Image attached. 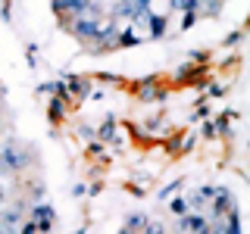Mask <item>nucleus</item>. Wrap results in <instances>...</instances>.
I'll list each match as a JSON object with an SVG mask.
<instances>
[{"label": "nucleus", "instance_id": "1", "mask_svg": "<svg viewBox=\"0 0 250 234\" xmlns=\"http://www.w3.org/2000/svg\"><path fill=\"white\" fill-rule=\"evenodd\" d=\"M69 25H72V35L78 38V41L94 44V41H97V35H100V25H104V22L88 19V16H78V19H72Z\"/></svg>", "mask_w": 250, "mask_h": 234}, {"label": "nucleus", "instance_id": "2", "mask_svg": "<svg viewBox=\"0 0 250 234\" xmlns=\"http://www.w3.org/2000/svg\"><path fill=\"white\" fill-rule=\"evenodd\" d=\"M0 166L6 172H22L28 166V156H25V150H19V144H6L0 150Z\"/></svg>", "mask_w": 250, "mask_h": 234}, {"label": "nucleus", "instance_id": "3", "mask_svg": "<svg viewBox=\"0 0 250 234\" xmlns=\"http://www.w3.org/2000/svg\"><path fill=\"white\" fill-rule=\"evenodd\" d=\"M91 0H53V13L57 16H72V19H78V16L84 13V6H88Z\"/></svg>", "mask_w": 250, "mask_h": 234}, {"label": "nucleus", "instance_id": "4", "mask_svg": "<svg viewBox=\"0 0 250 234\" xmlns=\"http://www.w3.org/2000/svg\"><path fill=\"white\" fill-rule=\"evenodd\" d=\"M234 206H238V203H234V197H231L229 187H222V191L213 194V215H216V218H222L225 213H231Z\"/></svg>", "mask_w": 250, "mask_h": 234}, {"label": "nucleus", "instance_id": "5", "mask_svg": "<svg viewBox=\"0 0 250 234\" xmlns=\"http://www.w3.org/2000/svg\"><path fill=\"white\" fill-rule=\"evenodd\" d=\"M135 94H138V100H144V103H150V100H163V91L156 88V78L153 75L144 78V81H138Z\"/></svg>", "mask_w": 250, "mask_h": 234}, {"label": "nucleus", "instance_id": "6", "mask_svg": "<svg viewBox=\"0 0 250 234\" xmlns=\"http://www.w3.org/2000/svg\"><path fill=\"white\" fill-rule=\"evenodd\" d=\"M182 231H194V234H209V222L203 215H182Z\"/></svg>", "mask_w": 250, "mask_h": 234}, {"label": "nucleus", "instance_id": "7", "mask_svg": "<svg viewBox=\"0 0 250 234\" xmlns=\"http://www.w3.org/2000/svg\"><path fill=\"white\" fill-rule=\"evenodd\" d=\"M62 88H66V97H69V94H75V97H84V94L91 91V81H88V78H82V75H72L69 81H62Z\"/></svg>", "mask_w": 250, "mask_h": 234}, {"label": "nucleus", "instance_id": "8", "mask_svg": "<svg viewBox=\"0 0 250 234\" xmlns=\"http://www.w3.org/2000/svg\"><path fill=\"white\" fill-rule=\"evenodd\" d=\"M31 222H53V206L50 203H38L31 209Z\"/></svg>", "mask_w": 250, "mask_h": 234}, {"label": "nucleus", "instance_id": "9", "mask_svg": "<svg viewBox=\"0 0 250 234\" xmlns=\"http://www.w3.org/2000/svg\"><path fill=\"white\" fill-rule=\"evenodd\" d=\"M147 28H150V38H163V35H166V19L150 13V19H147Z\"/></svg>", "mask_w": 250, "mask_h": 234}, {"label": "nucleus", "instance_id": "10", "mask_svg": "<svg viewBox=\"0 0 250 234\" xmlns=\"http://www.w3.org/2000/svg\"><path fill=\"white\" fill-rule=\"evenodd\" d=\"M62 113H66V97H60V94H57V97L50 100V122H60Z\"/></svg>", "mask_w": 250, "mask_h": 234}, {"label": "nucleus", "instance_id": "11", "mask_svg": "<svg viewBox=\"0 0 250 234\" xmlns=\"http://www.w3.org/2000/svg\"><path fill=\"white\" fill-rule=\"evenodd\" d=\"M144 38L138 35L135 28H125V31H119V47H135V44H141Z\"/></svg>", "mask_w": 250, "mask_h": 234}, {"label": "nucleus", "instance_id": "12", "mask_svg": "<svg viewBox=\"0 0 250 234\" xmlns=\"http://www.w3.org/2000/svg\"><path fill=\"white\" fill-rule=\"evenodd\" d=\"M113 16L116 19H119V16L122 19H131V16H135V3H131V0H119V3L113 6Z\"/></svg>", "mask_w": 250, "mask_h": 234}, {"label": "nucleus", "instance_id": "13", "mask_svg": "<svg viewBox=\"0 0 250 234\" xmlns=\"http://www.w3.org/2000/svg\"><path fill=\"white\" fill-rule=\"evenodd\" d=\"M94 137H100V140H113V137H116V122H113V119H106L97 131H94Z\"/></svg>", "mask_w": 250, "mask_h": 234}, {"label": "nucleus", "instance_id": "14", "mask_svg": "<svg viewBox=\"0 0 250 234\" xmlns=\"http://www.w3.org/2000/svg\"><path fill=\"white\" fill-rule=\"evenodd\" d=\"M172 10H185V13H197L200 10V0H169Z\"/></svg>", "mask_w": 250, "mask_h": 234}, {"label": "nucleus", "instance_id": "15", "mask_svg": "<svg viewBox=\"0 0 250 234\" xmlns=\"http://www.w3.org/2000/svg\"><path fill=\"white\" fill-rule=\"evenodd\" d=\"M144 225H147V215H144V213H135V215H128V222H125V228L138 231V228H144Z\"/></svg>", "mask_w": 250, "mask_h": 234}, {"label": "nucleus", "instance_id": "16", "mask_svg": "<svg viewBox=\"0 0 250 234\" xmlns=\"http://www.w3.org/2000/svg\"><path fill=\"white\" fill-rule=\"evenodd\" d=\"M169 209H172L175 215H188V203H185V200H172V206H169Z\"/></svg>", "mask_w": 250, "mask_h": 234}, {"label": "nucleus", "instance_id": "17", "mask_svg": "<svg viewBox=\"0 0 250 234\" xmlns=\"http://www.w3.org/2000/svg\"><path fill=\"white\" fill-rule=\"evenodd\" d=\"M144 234H166V228H163L160 222H147L144 225Z\"/></svg>", "mask_w": 250, "mask_h": 234}, {"label": "nucleus", "instance_id": "18", "mask_svg": "<svg viewBox=\"0 0 250 234\" xmlns=\"http://www.w3.org/2000/svg\"><path fill=\"white\" fill-rule=\"evenodd\" d=\"M182 184H185V181H182V178H178V181H172V184L166 187V191H160V197H163V200H166V197H169V194H175V191H178V187H182Z\"/></svg>", "mask_w": 250, "mask_h": 234}, {"label": "nucleus", "instance_id": "19", "mask_svg": "<svg viewBox=\"0 0 250 234\" xmlns=\"http://www.w3.org/2000/svg\"><path fill=\"white\" fill-rule=\"evenodd\" d=\"M38 91H41V94H57V91H60V81H47V84H41Z\"/></svg>", "mask_w": 250, "mask_h": 234}, {"label": "nucleus", "instance_id": "20", "mask_svg": "<svg viewBox=\"0 0 250 234\" xmlns=\"http://www.w3.org/2000/svg\"><path fill=\"white\" fill-rule=\"evenodd\" d=\"M19 234H38V222H25L19 228Z\"/></svg>", "mask_w": 250, "mask_h": 234}, {"label": "nucleus", "instance_id": "21", "mask_svg": "<svg viewBox=\"0 0 250 234\" xmlns=\"http://www.w3.org/2000/svg\"><path fill=\"white\" fill-rule=\"evenodd\" d=\"M194 19H197V13H185V22H182V28H191V25H194Z\"/></svg>", "mask_w": 250, "mask_h": 234}, {"label": "nucleus", "instance_id": "22", "mask_svg": "<svg viewBox=\"0 0 250 234\" xmlns=\"http://www.w3.org/2000/svg\"><path fill=\"white\" fill-rule=\"evenodd\" d=\"M238 41H241V31H231V35L225 38V44H229V47H231V44H238Z\"/></svg>", "mask_w": 250, "mask_h": 234}, {"label": "nucleus", "instance_id": "23", "mask_svg": "<svg viewBox=\"0 0 250 234\" xmlns=\"http://www.w3.org/2000/svg\"><path fill=\"white\" fill-rule=\"evenodd\" d=\"M203 116H207V106H197V113H191V119L197 122V119H203Z\"/></svg>", "mask_w": 250, "mask_h": 234}, {"label": "nucleus", "instance_id": "24", "mask_svg": "<svg viewBox=\"0 0 250 234\" xmlns=\"http://www.w3.org/2000/svg\"><path fill=\"white\" fill-rule=\"evenodd\" d=\"M119 234H138V231H131V228H122V231H119Z\"/></svg>", "mask_w": 250, "mask_h": 234}]
</instances>
